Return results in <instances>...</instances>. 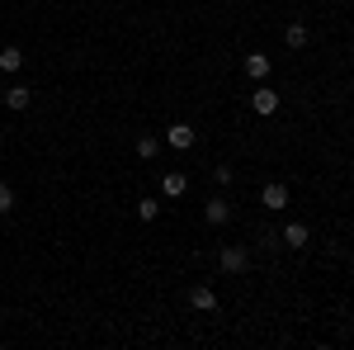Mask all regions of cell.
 I'll return each mask as SVG.
<instances>
[{
  "label": "cell",
  "instance_id": "cell-2",
  "mask_svg": "<svg viewBox=\"0 0 354 350\" xmlns=\"http://www.w3.org/2000/svg\"><path fill=\"white\" fill-rule=\"evenodd\" d=\"M194 137H198V133H194L189 123H170V133H165V142H170L175 152H189V147H194Z\"/></svg>",
  "mask_w": 354,
  "mask_h": 350
},
{
  "label": "cell",
  "instance_id": "cell-8",
  "mask_svg": "<svg viewBox=\"0 0 354 350\" xmlns=\"http://www.w3.org/2000/svg\"><path fill=\"white\" fill-rule=\"evenodd\" d=\"M307 242H312V232H307L302 222H288V227H283V246H293V251H302Z\"/></svg>",
  "mask_w": 354,
  "mask_h": 350
},
{
  "label": "cell",
  "instance_id": "cell-1",
  "mask_svg": "<svg viewBox=\"0 0 354 350\" xmlns=\"http://www.w3.org/2000/svg\"><path fill=\"white\" fill-rule=\"evenodd\" d=\"M218 265L227 270V274H245V265H250V251H245V246H222Z\"/></svg>",
  "mask_w": 354,
  "mask_h": 350
},
{
  "label": "cell",
  "instance_id": "cell-15",
  "mask_svg": "<svg viewBox=\"0 0 354 350\" xmlns=\"http://www.w3.org/2000/svg\"><path fill=\"white\" fill-rule=\"evenodd\" d=\"M10 209H15V189L0 180V213H10Z\"/></svg>",
  "mask_w": 354,
  "mask_h": 350
},
{
  "label": "cell",
  "instance_id": "cell-13",
  "mask_svg": "<svg viewBox=\"0 0 354 350\" xmlns=\"http://www.w3.org/2000/svg\"><path fill=\"white\" fill-rule=\"evenodd\" d=\"M19 67H24V53L19 48H5L0 53V71H19Z\"/></svg>",
  "mask_w": 354,
  "mask_h": 350
},
{
  "label": "cell",
  "instance_id": "cell-10",
  "mask_svg": "<svg viewBox=\"0 0 354 350\" xmlns=\"http://www.w3.org/2000/svg\"><path fill=\"white\" fill-rule=\"evenodd\" d=\"M161 189H165V194H170V199H180V194L189 189V180H185V170H170V175H165V180H161Z\"/></svg>",
  "mask_w": 354,
  "mask_h": 350
},
{
  "label": "cell",
  "instance_id": "cell-11",
  "mask_svg": "<svg viewBox=\"0 0 354 350\" xmlns=\"http://www.w3.org/2000/svg\"><path fill=\"white\" fill-rule=\"evenodd\" d=\"M307 38H312L307 24H288V33H283V43H288V48H307Z\"/></svg>",
  "mask_w": 354,
  "mask_h": 350
},
{
  "label": "cell",
  "instance_id": "cell-4",
  "mask_svg": "<svg viewBox=\"0 0 354 350\" xmlns=\"http://www.w3.org/2000/svg\"><path fill=\"white\" fill-rule=\"evenodd\" d=\"M189 308H198V313H213V308H218V294H213L208 284H194V289H189Z\"/></svg>",
  "mask_w": 354,
  "mask_h": 350
},
{
  "label": "cell",
  "instance_id": "cell-5",
  "mask_svg": "<svg viewBox=\"0 0 354 350\" xmlns=\"http://www.w3.org/2000/svg\"><path fill=\"white\" fill-rule=\"evenodd\" d=\"M5 105H10V109H28V105H33V85L15 81L10 90H5Z\"/></svg>",
  "mask_w": 354,
  "mask_h": 350
},
{
  "label": "cell",
  "instance_id": "cell-9",
  "mask_svg": "<svg viewBox=\"0 0 354 350\" xmlns=\"http://www.w3.org/2000/svg\"><path fill=\"white\" fill-rule=\"evenodd\" d=\"M250 109H255V114H274V109H279V95H274V90H255V95H250Z\"/></svg>",
  "mask_w": 354,
  "mask_h": 350
},
{
  "label": "cell",
  "instance_id": "cell-12",
  "mask_svg": "<svg viewBox=\"0 0 354 350\" xmlns=\"http://www.w3.org/2000/svg\"><path fill=\"white\" fill-rule=\"evenodd\" d=\"M156 152H161V142H156L151 133H142V137H137V157H142V161H151Z\"/></svg>",
  "mask_w": 354,
  "mask_h": 350
},
{
  "label": "cell",
  "instance_id": "cell-14",
  "mask_svg": "<svg viewBox=\"0 0 354 350\" xmlns=\"http://www.w3.org/2000/svg\"><path fill=\"white\" fill-rule=\"evenodd\" d=\"M156 213H161V204H151V199L137 204V218H142V222H156Z\"/></svg>",
  "mask_w": 354,
  "mask_h": 350
},
{
  "label": "cell",
  "instance_id": "cell-3",
  "mask_svg": "<svg viewBox=\"0 0 354 350\" xmlns=\"http://www.w3.org/2000/svg\"><path fill=\"white\" fill-rule=\"evenodd\" d=\"M260 204H265V209H288V185L270 180V185L260 189Z\"/></svg>",
  "mask_w": 354,
  "mask_h": 350
},
{
  "label": "cell",
  "instance_id": "cell-7",
  "mask_svg": "<svg viewBox=\"0 0 354 350\" xmlns=\"http://www.w3.org/2000/svg\"><path fill=\"white\" fill-rule=\"evenodd\" d=\"M203 218H208L213 227H222V222L232 218V204H227V199H208V204H203Z\"/></svg>",
  "mask_w": 354,
  "mask_h": 350
},
{
  "label": "cell",
  "instance_id": "cell-6",
  "mask_svg": "<svg viewBox=\"0 0 354 350\" xmlns=\"http://www.w3.org/2000/svg\"><path fill=\"white\" fill-rule=\"evenodd\" d=\"M270 67H274V62L265 53H250V57H245V76H250V81H265V76H270Z\"/></svg>",
  "mask_w": 354,
  "mask_h": 350
}]
</instances>
